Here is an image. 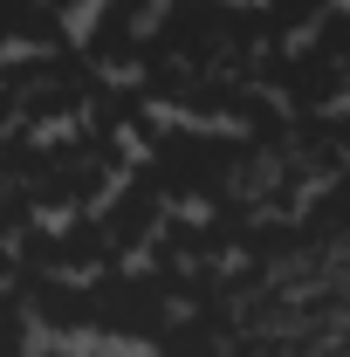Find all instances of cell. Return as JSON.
Masks as SVG:
<instances>
[{
  "label": "cell",
  "instance_id": "cell-1",
  "mask_svg": "<svg viewBox=\"0 0 350 357\" xmlns=\"http://www.w3.org/2000/svg\"><path fill=\"white\" fill-rule=\"evenodd\" d=\"M89 330L124 337V344H158L172 330V282L165 275H89Z\"/></svg>",
  "mask_w": 350,
  "mask_h": 357
},
{
  "label": "cell",
  "instance_id": "cell-2",
  "mask_svg": "<svg viewBox=\"0 0 350 357\" xmlns=\"http://www.w3.org/2000/svg\"><path fill=\"white\" fill-rule=\"evenodd\" d=\"M158 227H165V185H158V178H131V185L110 192V206H103V234L117 241V255L137 248V241H151Z\"/></svg>",
  "mask_w": 350,
  "mask_h": 357
},
{
  "label": "cell",
  "instance_id": "cell-3",
  "mask_svg": "<svg viewBox=\"0 0 350 357\" xmlns=\"http://www.w3.org/2000/svg\"><path fill=\"white\" fill-rule=\"evenodd\" d=\"M0 35L28 48H62V14L55 0H0Z\"/></svg>",
  "mask_w": 350,
  "mask_h": 357
},
{
  "label": "cell",
  "instance_id": "cell-4",
  "mask_svg": "<svg viewBox=\"0 0 350 357\" xmlns=\"http://www.w3.org/2000/svg\"><path fill=\"white\" fill-rule=\"evenodd\" d=\"M158 357H227V344H220L213 316H185L158 337Z\"/></svg>",
  "mask_w": 350,
  "mask_h": 357
},
{
  "label": "cell",
  "instance_id": "cell-5",
  "mask_svg": "<svg viewBox=\"0 0 350 357\" xmlns=\"http://www.w3.org/2000/svg\"><path fill=\"white\" fill-rule=\"evenodd\" d=\"M103 14H110V21H124V28H144V14H165V0H110Z\"/></svg>",
  "mask_w": 350,
  "mask_h": 357
},
{
  "label": "cell",
  "instance_id": "cell-6",
  "mask_svg": "<svg viewBox=\"0 0 350 357\" xmlns=\"http://www.w3.org/2000/svg\"><path fill=\"white\" fill-rule=\"evenodd\" d=\"M76 7H89V0H55V14H76Z\"/></svg>",
  "mask_w": 350,
  "mask_h": 357
},
{
  "label": "cell",
  "instance_id": "cell-7",
  "mask_svg": "<svg viewBox=\"0 0 350 357\" xmlns=\"http://www.w3.org/2000/svg\"><path fill=\"white\" fill-rule=\"evenodd\" d=\"M48 357H76V351H48Z\"/></svg>",
  "mask_w": 350,
  "mask_h": 357
}]
</instances>
